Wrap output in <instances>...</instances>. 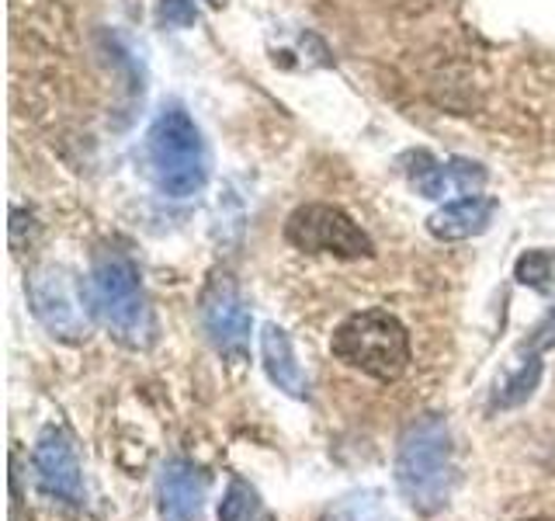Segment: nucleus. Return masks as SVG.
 Segmentation results:
<instances>
[{
  "label": "nucleus",
  "mask_w": 555,
  "mask_h": 521,
  "mask_svg": "<svg viewBox=\"0 0 555 521\" xmlns=\"http://www.w3.org/2000/svg\"><path fill=\"white\" fill-rule=\"evenodd\" d=\"M260 518H264V508H260L257 491L250 483L233 480L219 504V521H260Z\"/></svg>",
  "instance_id": "2eb2a0df"
},
{
  "label": "nucleus",
  "mask_w": 555,
  "mask_h": 521,
  "mask_svg": "<svg viewBox=\"0 0 555 521\" xmlns=\"http://www.w3.org/2000/svg\"><path fill=\"white\" fill-rule=\"evenodd\" d=\"M146 161L167 199H191L208 181V150L202 129L181 104H167L146 136Z\"/></svg>",
  "instance_id": "7ed1b4c3"
},
{
  "label": "nucleus",
  "mask_w": 555,
  "mask_h": 521,
  "mask_svg": "<svg viewBox=\"0 0 555 521\" xmlns=\"http://www.w3.org/2000/svg\"><path fill=\"white\" fill-rule=\"evenodd\" d=\"M330 352L347 369L378 382H392L410 369V334L386 309L351 313L330 338Z\"/></svg>",
  "instance_id": "20e7f679"
},
{
  "label": "nucleus",
  "mask_w": 555,
  "mask_h": 521,
  "mask_svg": "<svg viewBox=\"0 0 555 521\" xmlns=\"http://www.w3.org/2000/svg\"><path fill=\"white\" fill-rule=\"evenodd\" d=\"M493 216H496V199L465 195L459 202H448L444 208H438V213L427 219V230H430V237L448 240V243L473 240L490 230Z\"/></svg>",
  "instance_id": "9d476101"
},
{
  "label": "nucleus",
  "mask_w": 555,
  "mask_h": 521,
  "mask_svg": "<svg viewBox=\"0 0 555 521\" xmlns=\"http://www.w3.org/2000/svg\"><path fill=\"white\" fill-rule=\"evenodd\" d=\"M459 483L455 445L448 421L424 414L403 431L396 448V486L416 514H438L448 508Z\"/></svg>",
  "instance_id": "f257e3e1"
},
{
  "label": "nucleus",
  "mask_w": 555,
  "mask_h": 521,
  "mask_svg": "<svg viewBox=\"0 0 555 521\" xmlns=\"http://www.w3.org/2000/svg\"><path fill=\"white\" fill-rule=\"evenodd\" d=\"M156 22H160V28H195L198 25L195 0H160L156 4Z\"/></svg>",
  "instance_id": "f3484780"
},
{
  "label": "nucleus",
  "mask_w": 555,
  "mask_h": 521,
  "mask_svg": "<svg viewBox=\"0 0 555 521\" xmlns=\"http://www.w3.org/2000/svg\"><path fill=\"white\" fill-rule=\"evenodd\" d=\"M410 181L424 199H444L448 191H459V167L455 161L441 164L427 153H416L410 167Z\"/></svg>",
  "instance_id": "f8f14e48"
},
{
  "label": "nucleus",
  "mask_w": 555,
  "mask_h": 521,
  "mask_svg": "<svg viewBox=\"0 0 555 521\" xmlns=\"http://www.w3.org/2000/svg\"><path fill=\"white\" fill-rule=\"evenodd\" d=\"M205 500V476L195 462L167 459L156 480V511L160 521H195Z\"/></svg>",
  "instance_id": "1a4fd4ad"
},
{
  "label": "nucleus",
  "mask_w": 555,
  "mask_h": 521,
  "mask_svg": "<svg viewBox=\"0 0 555 521\" xmlns=\"http://www.w3.org/2000/svg\"><path fill=\"white\" fill-rule=\"evenodd\" d=\"M538 379H542V358L538 355H528V361L514 369L507 379L500 382L493 399H490V410H511V407H520L525 399L534 393Z\"/></svg>",
  "instance_id": "ddd939ff"
},
{
  "label": "nucleus",
  "mask_w": 555,
  "mask_h": 521,
  "mask_svg": "<svg viewBox=\"0 0 555 521\" xmlns=\"http://www.w3.org/2000/svg\"><path fill=\"white\" fill-rule=\"evenodd\" d=\"M525 347H528L531 355H542V352H548V347H555V309L531 330V338H528Z\"/></svg>",
  "instance_id": "a211bd4d"
},
{
  "label": "nucleus",
  "mask_w": 555,
  "mask_h": 521,
  "mask_svg": "<svg viewBox=\"0 0 555 521\" xmlns=\"http://www.w3.org/2000/svg\"><path fill=\"white\" fill-rule=\"evenodd\" d=\"M382 514L386 508L378 491H351L330 504L320 521H382Z\"/></svg>",
  "instance_id": "4468645a"
},
{
  "label": "nucleus",
  "mask_w": 555,
  "mask_h": 521,
  "mask_svg": "<svg viewBox=\"0 0 555 521\" xmlns=\"http://www.w3.org/2000/svg\"><path fill=\"white\" fill-rule=\"evenodd\" d=\"M285 240L306 254H334L340 260H361L375 254L372 237L337 205H299L285 223Z\"/></svg>",
  "instance_id": "423d86ee"
},
{
  "label": "nucleus",
  "mask_w": 555,
  "mask_h": 521,
  "mask_svg": "<svg viewBox=\"0 0 555 521\" xmlns=\"http://www.w3.org/2000/svg\"><path fill=\"white\" fill-rule=\"evenodd\" d=\"M28 300H31L35 317H39L52 334L66 341L87 338L91 334V320H98L87 282H80V278L63 265L35 268L28 278Z\"/></svg>",
  "instance_id": "39448f33"
},
{
  "label": "nucleus",
  "mask_w": 555,
  "mask_h": 521,
  "mask_svg": "<svg viewBox=\"0 0 555 521\" xmlns=\"http://www.w3.org/2000/svg\"><path fill=\"white\" fill-rule=\"evenodd\" d=\"M528 521H548V518H528Z\"/></svg>",
  "instance_id": "aec40b11"
},
{
  "label": "nucleus",
  "mask_w": 555,
  "mask_h": 521,
  "mask_svg": "<svg viewBox=\"0 0 555 521\" xmlns=\"http://www.w3.org/2000/svg\"><path fill=\"white\" fill-rule=\"evenodd\" d=\"M31 466H35V480H39V491L46 497L69 504V508L83 504V469L77 459V448L63 428H46L39 434Z\"/></svg>",
  "instance_id": "6e6552de"
},
{
  "label": "nucleus",
  "mask_w": 555,
  "mask_h": 521,
  "mask_svg": "<svg viewBox=\"0 0 555 521\" xmlns=\"http://www.w3.org/2000/svg\"><path fill=\"white\" fill-rule=\"evenodd\" d=\"M205 4H208V8H225L230 0H205Z\"/></svg>",
  "instance_id": "6ab92c4d"
},
{
  "label": "nucleus",
  "mask_w": 555,
  "mask_h": 521,
  "mask_svg": "<svg viewBox=\"0 0 555 521\" xmlns=\"http://www.w3.org/2000/svg\"><path fill=\"white\" fill-rule=\"evenodd\" d=\"M514 275H517L520 285L542 292L552 285V278H555V254L552 251H525L517 257Z\"/></svg>",
  "instance_id": "dca6fc26"
},
{
  "label": "nucleus",
  "mask_w": 555,
  "mask_h": 521,
  "mask_svg": "<svg viewBox=\"0 0 555 521\" xmlns=\"http://www.w3.org/2000/svg\"><path fill=\"white\" fill-rule=\"evenodd\" d=\"M87 292H91L94 317L112 330V334L129 347H150L156 323L153 309L139 282L135 265L118 251H104L94 257V268L87 275Z\"/></svg>",
  "instance_id": "f03ea898"
},
{
  "label": "nucleus",
  "mask_w": 555,
  "mask_h": 521,
  "mask_svg": "<svg viewBox=\"0 0 555 521\" xmlns=\"http://www.w3.org/2000/svg\"><path fill=\"white\" fill-rule=\"evenodd\" d=\"M202 323L205 334L222 355L240 358L250 344V309L233 282V275L216 271L202 292Z\"/></svg>",
  "instance_id": "0eeeda50"
},
{
  "label": "nucleus",
  "mask_w": 555,
  "mask_h": 521,
  "mask_svg": "<svg viewBox=\"0 0 555 521\" xmlns=\"http://www.w3.org/2000/svg\"><path fill=\"white\" fill-rule=\"evenodd\" d=\"M260 361H264L268 379L285 396L309 399V379L302 372V365L295 361L292 338L278 323H264V330H260Z\"/></svg>",
  "instance_id": "9b49d317"
}]
</instances>
